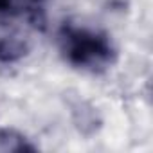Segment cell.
Here are the masks:
<instances>
[{"instance_id": "4", "label": "cell", "mask_w": 153, "mask_h": 153, "mask_svg": "<svg viewBox=\"0 0 153 153\" xmlns=\"http://www.w3.org/2000/svg\"><path fill=\"white\" fill-rule=\"evenodd\" d=\"M18 13L16 0H0V16H13Z\"/></svg>"}, {"instance_id": "2", "label": "cell", "mask_w": 153, "mask_h": 153, "mask_svg": "<svg viewBox=\"0 0 153 153\" xmlns=\"http://www.w3.org/2000/svg\"><path fill=\"white\" fill-rule=\"evenodd\" d=\"M29 42L18 34L0 36V63L2 65H13L22 61L29 54Z\"/></svg>"}, {"instance_id": "3", "label": "cell", "mask_w": 153, "mask_h": 153, "mask_svg": "<svg viewBox=\"0 0 153 153\" xmlns=\"http://www.w3.org/2000/svg\"><path fill=\"white\" fill-rule=\"evenodd\" d=\"M38 146L20 130L16 128H0V151L9 153H24V151H36Z\"/></svg>"}, {"instance_id": "1", "label": "cell", "mask_w": 153, "mask_h": 153, "mask_svg": "<svg viewBox=\"0 0 153 153\" xmlns=\"http://www.w3.org/2000/svg\"><path fill=\"white\" fill-rule=\"evenodd\" d=\"M58 42L67 63L81 70L101 72L110 68L117 59V49L112 38L99 29L63 24Z\"/></svg>"}, {"instance_id": "5", "label": "cell", "mask_w": 153, "mask_h": 153, "mask_svg": "<svg viewBox=\"0 0 153 153\" xmlns=\"http://www.w3.org/2000/svg\"><path fill=\"white\" fill-rule=\"evenodd\" d=\"M31 2H34V4H42L43 0H31Z\"/></svg>"}]
</instances>
